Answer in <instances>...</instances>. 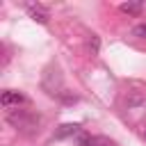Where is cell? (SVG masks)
Instances as JSON below:
<instances>
[{
	"label": "cell",
	"mask_w": 146,
	"mask_h": 146,
	"mask_svg": "<svg viewBox=\"0 0 146 146\" xmlns=\"http://www.w3.org/2000/svg\"><path fill=\"white\" fill-rule=\"evenodd\" d=\"M7 119H9V123H11V125H16V128H30V125L36 121V116L25 114V112H14V114H9Z\"/></svg>",
	"instance_id": "cell-1"
},
{
	"label": "cell",
	"mask_w": 146,
	"mask_h": 146,
	"mask_svg": "<svg viewBox=\"0 0 146 146\" xmlns=\"http://www.w3.org/2000/svg\"><path fill=\"white\" fill-rule=\"evenodd\" d=\"M78 130H80V125H78V123H66V125H62V128L57 130V135H55V137H59V139H62V137H68V135H75Z\"/></svg>",
	"instance_id": "cell-4"
},
{
	"label": "cell",
	"mask_w": 146,
	"mask_h": 146,
	"mask_svg": "<svg viewBox=\"0 0 146 146\" xmlns=\"http://www.w3.org/2000/svg\"><path fill=\"white\" fill-rule=\"evenodd\" d=\"M27 14H30L36 23H41V25L48 23V11H46L41 5H27Z\"/></svg>",
	"instance_id": "cell-3"
},
{
	"label": "cell",
	"mask_w": 146,
	"mask_h": 146,
	"mask_svg": "<svg viewBox=\"0 0 146 146\" xmlns=\"http://www.w3.org/2000/svg\"><path fill=\"white\" fill-rule=\"evenodd\" d=\"M0 103L5 105V107H11V105H21V103H25V96L23 94H18V91H11V89H7V91H2V96H0Z\"/></svg>",
	"instance_id": "cell-2"
},
{
	"label": "cell",
	"mask_w": 146,
	"mask_h": 146,
	"mask_svg": "<svg viewBox=\"0 0 146 146\" xmlns=\"http://www.w3.org/2000/svg\"><path fill=\"white\" fill-rule=\"evenodd\" d=\"M132 36H137V39H146V23L135 25V27H132Z\"/></svg>",
	"instance_id": "cell-6"
},
{
	"label": "cell",
	"mask_w": 146,
	"mask_h": 146,
	"mask_svg": "<svg viewBox=\"0 0 146 146\" xmlns=\"http://www.w3.org/2000/svg\"><path fill=\"white\" fill-rule=\"evenodd\" d=\"M121 11H125V14H139L141 11V2H123Z\"/></svg>",
	"instance_id": "cell-5"
},
{
	"label": "cell",
	"mask_w": 146,
	"mask_h": 146,
	"mask_svg": "<svg viewBox=\"0 0 146 146\" xmlns=\"http://www.w3.org/2000/svg\"><path fill=\"white\" fill-rule=\"evenodd\" d=\"M98 48H100V41H98L96 34H91V41H89V50H91V55H98Z\"/></svg>",
	"instance_id": "cell-7"
}]
</instances>
